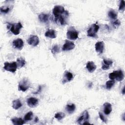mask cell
<instances>
[{"label":"cell","mask_w":125,"mask_h":125,"mask_svg":"<svg viewBox=\"0 0 125 125\" xmlns=\"http://www.w3.org/2000/svg\"><path fill=\"white\" fill-rule=\"evenodd\" d=\"M89 119V114L87 110H84L82 114L80 115L78 119L77 120V122L80 125H83L85 122H88Z\"/></svg>","instance_id":"obj_9"},{"label":"cell","mask_w":125,"mask_h":125,"mask_svg":"<svg viewBox=\"0 0 125 125\" xmlns=\"http://www.w3.org/2000/svg\"><path fill=\"white\" fill-rule=\"evenodd\" d=\"M108 16L110 19L113 20H115L117 18V13L114 10H110L108 12Z\"/></svg>","instance_id":"obj_24"},{"label":"cell","mask_w":125,"mask_h":125,"mask_svg":"<svg viewBox=\"0 0 125 125\" xmlns=\"http://www.w3.org/2000/svg\"><path fill=\"white\" fill-rule=\"evenodd\" d=\"M45 36L50 39H55L57 37L56 31L53 29H48L45 32Z\"/></svg>","instance_id":"obj_19"},{"label":"cell","mask_w":125,"mask_h":125,"mask_svg":"<svg viewBox=\"0 0 125 125\" xmlns=\"http://www.w3.org/2000/svg\"><path fill=\"white\" fill-rule=\"evenodd\" d=\"M51 52L53 54H56L59 52H60V49L59 46L58 45H55L53 46V47L51 49Z\"/></svg>","instance_id":"obj_29"},{"label":"cell","mask_w":125,"mask_h":125,"mask_svg":"<svg viewBox=\"0 0 125 125\" xmlns=\"http://www.w3.org/2000/svg\"><path fill=\"white\" fill-rule=\"evenodd\" d=\"M66 11H65L64 7L61 5H56L53 9L52 12L55 18L58 17L62 15Z\"/></svg>","instance_id":"obj_7"},{"label":"cell","mask_w":125,"mask_h":125,"mask_svg":"<svg viewBox=\"0 0 125 125\" xmlns=\"http://www.w3.org/2000/svg\"><path fill=\"white\" fill-rule=\"evenodd\" d=\"M65 114L62 112H59L57 113L55 115L54 117L57 119L58 121H61V120H62L63 118H64V117H65Z\"/></svg>","instance_id":"obj_27"},{"label":"cell","mask_w":125,"mask_h":125,"mask_svg":"<svg viewBox=\"0 0 125 125\" xmlns=\"http://www.w3.org/2000/svg\"><path fill=\"white\" fill-rule=\"evenodd\" d=\"M125 2L124 0H122L120 1V3L119 4V10L124 11L125 10Z\"/></svg>","instance_id":"obj_30"},{"label":"cell","mask_w":125,"mask_h":125,"mask_svg":"<svg viewBox=\"0 0 125 125\" xmlns=\"http://www.w3.org/2000/svg\"><path fill=\"white\" fill-rule=\"evenodd\" d=\"M22 28V25L20 22L12 24L10 27L11 32L14 35H18L20 33V30Z\"/></svg>","instance_id":"obj_8"},{"label":"cell","mask_w":125,"mask_h":125,"mask_svg":"<svg viewBox=\"0 0 125 125\" xmlns=\"http://www.w3.org/2000/svg\"><path fill=\"white\" fill-rule=\"evenodd\" d=\"M104 43L103 41L97 42L95 45L96 51L99 53H103L104 49Z\"/></svg>","instance_id":"obj_14"},{"label":"cell","mask_w":125,"mask_h":125,"mask_svg":"<svg viewBox=\"0 0 125 125\" xmlns=\"http://www.w3.org/2000/svg\"><path fill=\"white\" fill-rule=\"evenodd\" d=\"M68 12L65 11L62 15L54 18V21L58 24L61 25H63L67 23V20L68 17Z\"/></svg>","instance_id":"obj_2"},{"label":"cell","mask_w":125,"mask_h":125,"mask_svg":"<svg viewBox=\"0 0 125 125\" xmlns=\"http://www.w3.org/2000/svg\"><path fill=\"white\" fill-rule=\"evenodd\" d=\"M11 121L14 125H21L25 123L24 120L20 118H14L11 120Z\"/></svg>","instance_id":"obj_22"},{"label":"cell","mask_w":125,"mask_h":125,"mask_svg":"<svg viewBox=\"0 0 125 125\" xmlns=\"http://www.w3.org/2000/svg\"><path fill=\"white\" fill-rule=\"evenodd\" d=\"M109 78L111 80H116L117 81L120 82L124 80L125 76L123 72L121 70L114 71L112 73L109 74Z\"/></svg>","instance_id":"obj_1"},{"label":"cell","mask_w":125,"mask_h":125,"mask_svg":"<svg viewBox=\"0 0 125 125\" xmlns=\"http://www.w3.org/2000/svg\"><path fill=\"white\" fill-rule=\"evenodd\" d=\"M73 76L72 73L68 71H65L64 74L63 80L62 82H63V83H66V82H70L73 79Z\"/></svg>","instance_id":"obj_20"},{"label":"cell","mask_w":125,"mask_h":125,"mask_svg":"<svg viewBox=\"0 0 125 125\" xmlns=\"http://www.w3.org/2000/svg\"><path fill=\"white\" fill-rule=\"evenodd\" d=\"M17 62H5L4 63L3 68L7 71L11 72L12 73H14L17 70Z\"/></svg>","instance_id":"obj_5"},{"label":"cell","mask_w":125,"mask_h":125,"mask_svg":"<svg viewBox=\"0 0 125 125\" xmlns=\"http://www.w3.org/2000/svg\"><path fill=\"white\" fill-rule=\"evenodd\" d=\"M21 106H22V104L20 100L19 99L14 100L12 102V107L16 110H17L18 109L20 108Z\"/></svg>","instance_id":"obj_23"},{"label":"cell","mask_w":125,"mask_h":125,"mask_svg":"<svg viewBox=\"0 0 125 125\" xmlns=\"http://www.w3.org/2000/svg\"><path fill=\"white\" fill-rule=\"evenodd\" d=\"M113 63L112 61L110 60H106L104 59L103 61V64L102 66V69L104 70H107L109 69L110 66L112 65Z\"/></svg>","instance_id":"obj_15"},{"label":"cell","mask_w":125,"mask_h":125,"mask_svg":"<svg viewBox=\"0 0 125 125\" xmlns=\"http://www.w3.org/2000/svg\"><path fill=\"white\" fill-rule=\"evenodd\" d=\"M17 66L18 67H19V68H21L23 67L25 63V61L23 58H19L17 59Z\"/></svg>","instance_id":"obj_25"},{"label":"cell","mask_w":125,"mask_h":125,"mask_svg":"<svg viewBox=\"0 0 125 125\" xmlns=\"http://www.w3.org/2000/svg\"><path fill=\"white\" fill-rule=\"evenodd\" d=\"M39 90H41V86H40H40L39 87ZM39 93V90H38L37 92H36V93H36H36Z\"/></svg>","instance_id":"obj_35"},{"label":"cell","mask_w":125,"mask_h":125,"mask_svg":"<svg viewBox=\"0 0 125 125\" xmlns=\"http://www.w3.org/2000/svg\"><path fill=\"white\" fill-rule=\"evenodd\" d=\"M30 83L28 80L26 78L23 79L21 80L18 85V89L19 91L25 92L30 87Z\"/></svg>","instance_id":"obj_4"},{"label":"cell","mask_w":125,"mask_h":125,"mask_svg":"<svg viewBox=\"0 0 125 125\" xmlns=\"http://www.w3.org/2000/svg\"><path fill=\"white\" fill-rule=\"evenodd\" d=\"M104 112L105 115L109 114L112 111V105L109 103H105L104 104Z\"/></svg>","instance_id":"obj_18"},{"label":"cell","mask_w":125,"mask_h":125,"mask_svg":"<svg viewBox=\"0 0 125 125\" xmlns=\"http://www.w3.org/2000/svg\"><path fill=\"white\" fill-rule=\"evenodd\" d=\"M120 23H121L120 21L119 20H118V19L117 20L116 19L114 22H112V24L115 27V28L118 27L120 26Z\"/></svg>","instance_id":"obj_32"},{"label":"cell","mask_w":125,"mask_h":125,"mask_svg":"<svg viewBox=\"0 0 125 125\" xmlns=\"http://www.w3.org/2000/svg\"><path fill=\"white\" fill-rule=\"evenodd\" d=\"M67 38L70 40H76L78 38V32L74 27H70L66 33Z\"/></svg>","instance_id":"obj_3"},{"label":"cell","mask_w":125,"mask_h":125,"mask_svg":"<svg viewBox=\"0 0 125 125\" xmlns=\"http://www.w3.org/2000/svg\"><path fill=\"white\" fill-rule=\"evenodd\" d=\"M76 109V106L75 104H67L65 106V110L69 114L73 113Z\"/></svg>","instance_id":"obj_21"},{"label":"cell","mask_w":125,"mask_h":125,"mask_svg":"<svg viewBox=\"0 0 125 125\" xmlns=\"http://www.w3.org/2000/svg\"><path fill=\"white\" fill-rule=\"evenodd\" d=\"M0 11L1 13H4L6 14L8 13L9 11V8L8 7H5V6H2L0 8Z\"/></svg>","instance_id":"obj_31"},{"label":"cell","mask_w":125,"mask_h":125,"mask_svg":"<svg viewBox=\"0 0 125 125\" xmlns=\"http://www.w3.org/2000/svg\"><path fill=\"white\" fill-rule=\"evenodd\" d=\"M13 46L15 48L18 50H21L24 45V42L22 39L18 38L13 41Z\"/></svg>","instance_id":"obj_12"},{"label":"cell","mask_w":125,"mask_h":125,"mask_svg":"<svg viewBox=\"0 0 125 125\" xmlns=\"http://www.w3.org/2000/svg\"><path fill=\"white\" fill-rule=\"evenodd\" d=\"M125 86H124V87H123V90H122V93H123V95H124V94H125Z\"/></svg>","instance_id":"obj_34"},{"label":"cell","mask_w":125,"mask_h":125,"mask_svg":"<svg viewBox=\"0 0 125 125\" xmlns=\"http://www.w3.org/2000/svg\"><path fill=\"white\" fill-rule=\"evenodd\" d=\"M99 29V26L96 24L93 23L92 24L87 30V35L89 37H96V34L98 32Z\"/></svg>","instance_id":"obj_6"},{"label":"cell","mask_w":125,"mask_h":125,"mask_svg":"<svg viewBox=\"0 0 125 125\" xmlns=\"http://www.w3.org/2000/svg\"><path fill=\"white\" fill-rule=\"evenodd\" d=\"M99 117L100 118V119H101V120L102 121H103L104 122V123H106V121H107V120L106 119V118L104 116V115H103V114L100 112H99Z\"/></svg>","instance_id":"obj_33"},{"label":"cell","mask_w":125,"mask_h":125,"mask_svg":"<svg viewBox=\"0 0 125 125\" xmlns=\"http://www.w3.org/2000/svg\"><path fill=\"white\" fill-rule=\"evenodd\" d=\"M39 20L42 23H48L49 21V15L44 14V13H42L40 14L38 16Z\"/></svg>","instance_id":"obj_17"},{"label":"cell","mask_w":125,"mask_h":125,"mask_svg":"<svg viewBox=\"0 0 125 125\" xmlns=\"http://www.w3.org/2000/svg\"><path fill=\"white\" fill-rule=\"evenodd\" d=\"M86 67L89 72L92 73L96 70L97 66L93 62L88 61L86 63Z\"/></svg>","instance_id":"obj_16"},{"label":"cell","mask_w":125,"mask_h":125,"mask_svg":"<svg viewBox=\"0 0 125 125\" xmlns=\"http://www.w3.org/2000/svg\"><path fill=\"white\" fill-rule=\"evenodd\" d=\"M27 43L32 46H36L38 45L40 41L39 37L36 35H33L30 37L27 41Z\"/></svg>","instance_id":"obj_11"},{"label":"cell","mask_w":125,"mask_h":125,"mask_svg":"<svg viewBox=\"0 0 125 125\" xmlns=\"http://www.w3.org/2000/svg\"><path fill=\"white\" fill-rule=\"evenodd\" d=\"M27 104L30 107H35L37 106L39 104L38 100L34 97H30L27 100Z\"/></svg>","instance_id":"obj_13"},{"label":"cell","mask_w":125,"mask_h":125,"mask_svg":"<svg viewBox=\"0 0 125 125\" xmlns=\"http://www.w3.org/2000/svg\"><path fill=\"white\" fill-rule=\"evenodd\" d=\"M33 117V114L32 111H29L27 112L24 116V120L26 121H31Z\"/></svg>","instance_id":"obj_26"},{"label":"cell","mask_w":125,"mask_h":125,"mask_svg":"<svg viewBox=\"0 0 125 125\" xmlns=\"http://www.w3.org/2000/svg\"><path fill=\"white\" fill-rule=\"evenodd\" d=\"M115 83V80H109L106 83V88L108 90H110L114 85Z\"/></svg>","instance_id":"obj_28"},{"label":"cell","mask_w":125,"mask_h":125,"mask_svg":"<svg viewBox=\"0 0 125 125\" xmlns=\"http://www.w3.org/2000/svg\"><path fill=\"white\" fill-rule=\"evenodd\" d=\"M75 47V45L73 42L69 40H65V43L62 46V50L63 51H69L73 49Z\"/></svg>","instance_id":"obj_10"}]
</instances>
